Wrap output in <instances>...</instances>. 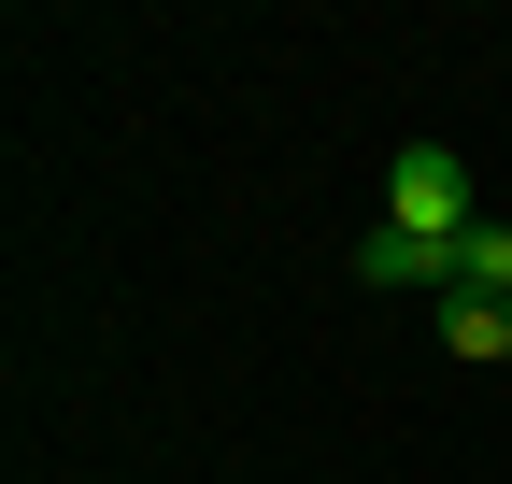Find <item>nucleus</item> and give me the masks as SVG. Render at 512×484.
I'll return each mask as SVG.
<instances>
[{
  "instance_id": "f257e3e1",
  "label": "nucleus",
  "mask_w": 512,
  "mask_h": 484,
  "mask_svg": "<svg viewBox=\"0 0 512 484\" xmlns=\"http://www.w3.org/2000/svg\"><path fill=\"white\" fill-rule=\"evenodd\" d=\"M384 228H413V242H470V228H484L470 157H456V143H413L399 171H384Z\"/></svg>"
},
{
  "instance_id": "f03ea898",
  "label": "nucleus",
  "mask_w": 512,
  "mask_h": 484,
  "mask_svg": "<svg viewBox=\"0 0 512 484\" xmlns=\"http://www.w3.org/2000/svg\"><path fill=\"white\" fill-rule=\"evenodd\" d=\"M356 271H370V285H441V299H456V242H413V228H370V242H356Z\"/></svg>"
},
{
  "instance_id": "7ed1b4c3",
  "label": "nucleus",
  "mask_w": 512,
  "mask_h": 484,
  "mask_svg": "<svg viewBox=\"0 0 512 484\" xmlns=\"http://www.w3.org/2000/svg\"><path fill=\"white\" fill-rule=\"evenodd\" d=\"M441 342H456L470 371H498L512 356V299H441Z\"/></svg>"
},
{
  "instance_id": "20e7f679",
  "label": "nucleus",
  "mask_w": 512,
  "mask_h": 484,
  "mask_svg": "<svg viewBox=\"0 0 512 484\" xmlns=\"http://www.w3.org/2000/svg\"><path fill=\"white\" fill-rule=\"evenodd\" d=\"M456 299H512V214H484L456 242Z\"/></svg>"
}]
</instances>
